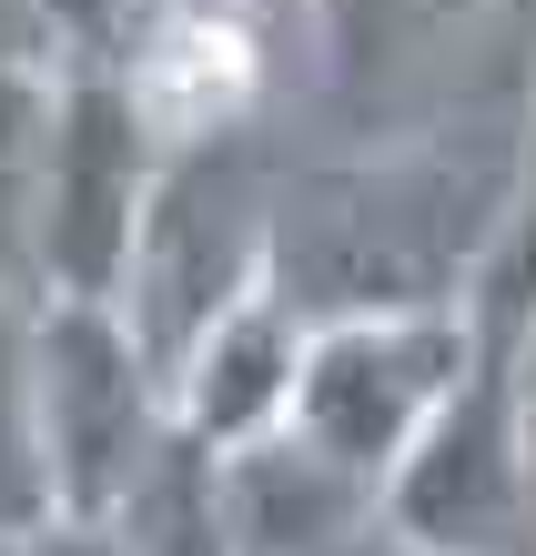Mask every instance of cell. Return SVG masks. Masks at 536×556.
Here are the masks:
<instances>
[{"instance_id": "cell-1", "label": "cell", "mask_w": 536, "mask_h": 556, "mask_svg": "<svg viewBox=\"0 0 536 556\" xmlns=\"http://www.w3.org/2000/svg\"><path fill=\"white\" fill-rule=\"evenodd\" d=\"M516 152L486 173L465 152H364L274 192V283L304 314L354 304H456L496 213L516 203Z\"/></svg>"}, {"instance_id": "cell-2", "label": "cell", "mask_w": 536, "mask_h": 556, "mask_svg": "<svg viewBox=\"0 0 536 556\" xmlns=\"http://www.w3.org/2000/svg\"><path fill=\"white\" fill-rule=\"evenodd\" d=\"M162 132L142 122L112 51H61L51 72V132L30 182V293L61 304H122L142 253L152 192H162Z\"/></svg>"}, {"instance_id": "cell-3", "label": "cell", "mask_w": 536, "mask_h": 556, "mask_svg": "<svg viewBox=\"0 0 536 556\" xmlns=\"http://www.w3.org/2000/svg\"><path fill=\"white\" fill-rule=\"evenodd\" d=\"M30 384H41V455H51V516L112 527L122 496L173 445L162 365L142 354L122 304H61L30 293Z\"/></svg>"}, {"instance_id": "cell-4", "label": "cell", "mask_w": 536, "mask_h": 556, "mask_svg": "<svg viewBox=\"0 0 536 556\" xmlns=\"http://www.w3.org/2000/svg\"><path fill=\"white\" fill-rule=\"evenodd\" d=\"M465 365V304H354L304 314V365H294V435L354 485H385L395 455L425 435Z\"/></svg>"}, {"instance_id": "cell-5", "label": "cell", "mask_w": 536, "mask_h": 556, "mask_svg": "<svg viewBox=\"0 0 536 556\" xmlns=\"http://www.w3.org/2000/svg\"><path fill=\"white\" fill-rule=\"evenodd\" d=\"M294 365H304V304L263 274V283H244L223 314H203L183 334V354L162 365V415L203 455L263 445L294 415Z\"/></svg>"}, {"instance_id": "cell-6", "label": "cell", "mask_w": 536, "mask_h": 556, "mask_svg": "<svg viewBox=\"0 0 536 556\" xmlns=\"http://www.w3.org/2000/svg\"><path fill=\"white\" fill-rule=\"evenodd\" d=\"M112 61H122L142 122L162 132V152L233 142L263 112V30L244 11H142Z\"/></svg>"}, {"instance_id": "cell-7", "label": "cell", "mask_w": 536, "mask_h": 556, "mask_svg": "<svg viewBox=\"0 0 536 556\" xmlns=\"http://www.w3.org/2000/svg\"><path fill=\"white\" fill-rule=\"evenodd\" d=\"M213 476H223V527L244 556H334L345 536L375 527V485L324 466L294 425H274L263 445L213 455Z\"/></svg>"}, {"instance_id": "cell-8", "label": "cell", "mask_w": 536, "mask_h": 556, "mask_svg": "<svg viewBox=\"0 0 536 556\" xmlns=\"http://www.w3.org/2000/svg\"><path fill=\"white\" fill-rule=\"evenodd\" d=\"M486 11L496 0H304L324 81L345 91V102H375V91H395L406 72H425V61Z\"/></svg>"}, {"instance_id": "cell-9", "label": "cell", "mask_w": 536, "mask_h": 556, "mask_svg": "<svg viewBox=\"0 0 536 556\" xmlns=\"http://www.w3.org/2000/svg\"><path fill=\"white\" fill-rule=\"evenodd\" d=\"M112 536H122V556H244L233 527H223V476L192 435H173L152 455V476L122 496Z\"/></svg>"}, {"instance_id": "cell-10", "label": "cell", "mask_w": 536, "mask_h": 556, "mask_svg": "<svg viewBox=\"0 0 536 556\" xmlns=\"http://www.w3.org/2000/svg\"><path fill=\"white\" fill-rule=\"evenodd\" d=\"M51 527L41 384H30V293H0V546Z\"/></svg>"}, {"instance_id": "cell-11", "label": "cell", "mask_w": 536, "mask_h": 556, "mask_svg": "<svg viewBox=\"0 0 536 556\" xmlns=\"http://www.w3.org/2000/svg\"><path fill=\"white\" fill-rule=\"evenodd\" d=\"M51 72L61 61H0V293H30V182L51 132Z\"/></svg>"}, {"instance_id": "cell-12", "label": "cell", "mask_w": 536, "mask_h": 556, "mask_svg": "<svg viewBox=\"0 0 536 556\" xmlns=\"http://www.w3.org/2000/svg\"><path fill=\"white\" fill-rule=\"evenodd\" d=\"M41 21H51L61 51H122L132 21H142V0H41Z\"/></svg>"}, {"instance_id": "cell-13", "label": "cell", "mask_w": 536, "mask_h": 556, "mask_svg": "<svg viewBox=\"0 0 536 556\" xmlns=\"http://www.w3.org/2000/svg\"><path fill=\"white\" fill-rule=\"evenodd\" d=\"M0 61H61L51 21H41V0H0Z\"/></svg>"}, {"instance_id": "cell-14", "label": "cell", "mask_w": 536, "mask_h": 556, "mask_svg": "<svg viewBox=\"0 0 536 556\" xmlns=\"http://www.w3.org/2000/svg\"><path fill=\"white\" fill-rule=\"evenodd\" d=\"M11 556H122V536H112V527H72V516H51V527L21 536Z\"/></svg>"}, {"instance_id": "cell-15", "label": "cell", "mask_w": 536, "mask_h": 556, "mask_svg": "<svg viewBox=\"0 0 536 556\" xmlns=\"http://www.w3.org/2000/svg\"><path fill=\"white\" fill-rule=\"evenodd\" d=\"M334 556H415V546H395L385 527H364V536H345V546H334Z\"/></svg>"}, {"instance_id": "cell-16", "label": "cell", "mask_w": 536, "mask_h": 556, "mask_svg": "<svg viewBox=\"0 0 536 556\" xmlns=\"http://www.w3.org/2000/svg\"><path fill=\"white\" fill-rule=\"evenodd\" d=\"M142 11H244V21H253L263 0H142Z\"/></svg>"}, {"instance_id": "cell-17", "label": "cell", "mask_w": 536, "mask_h": 556, "mask_svg": "<svg viewBox=\"0 0 536 556\" xmlns=\"http://www.w3.org/2000/svg\"><path fill=\"white\" fill-rule=\"evenodd\" d=\"M526 485H536V344H526Z\"/></svg>"}, {"instance_id": "cell-18", "label": "cell", "mask_w": 536, "mask_h": 556, "mask_svg": "<svg viewBox=\"0 0 536 556\" xmlns=\"http://www.w3.org/2000/svg\"><path fill=\"white\" fill-rule=\"evenodd\" d=\"M516 162H526V192H536V81H526V132H516Z\"/></svg>"}, {"instance_id": "cell-19", "label": "cell", "mask_w": 536, "mask_h": 556, "mask_svg": "<svg viewBox=\"0 0 536 556\" xmlns=\"http://www.w3.org/2000/svg\"><path fill=\"white\" fill-rule=\"evenodd\" d=\"M0 556H11V546H0Z\"/></svg>"}]
</instances>
